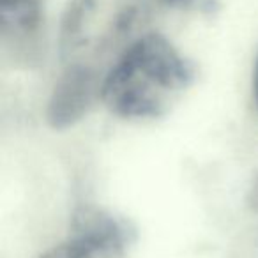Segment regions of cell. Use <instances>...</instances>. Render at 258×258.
Instances as JSON below:
<instances>
[{
  "label": "cell",
  "mask_w": 258,
  "mask_h": 258,
  "mask_svg": "<svg viewBox=\"0 0 258 258\" xmlns=\"http://www.w3.org/2000/svg\"><path fill=\"white\" fill-rule=\"evenodd\" d=\"M159 2L173 11L198 13L205 16H214L221 9V0H159Z\"/></svg>",
  "instance_id": "obj_6"
},
{
  "label": "cell",
  "mask_w": 258,
  "mask_h": 258,
  "mask_svg": "<svg viewBox=\"0 0 258 258\" xmlns=\"http://www.w3.org/2000/svg\"><path fill=\"white\" fill-rule=\"evenodd\" d=\"M197 78V66L158 32L124 48L106 76L101 101L122 118H156L168 113Z\"/></svg>",
  "instance_id": "obj_1"
},
{
  "label": "cell",
  "mask_w": 258,
  "mask_h": 258,
  "mask_svg": "<svg viewBox=\"0 0 258 258\" xmlns=\"http://www.w3.org/2000/svg\"><path fill=\"white\" fill-rule=\"evenodd\" d=\"M43 27L41 0H0V36L15 55L32 57Z\"/></svg>",
  "instance_id": "obj_5"
},
{
  "label": "cell",
  "mask_w": 258,
  "mask_h": 258,
  "mask_svg": "<svg viewBox=\"0 0 258 258\" xmlns=\"http://www.w3.org/2000/svg\"><path fill=\"white\" fill-rule=\"evenodd\" d=\"M39 258H89L73 240H66V242L58 244V246L48 249Z\"/></svg>",
  "instance_id": "obj_8"
},
{
  "label": "cell",
  "mask_w": 258,
  "mask_h": 258,
  "mask_svg": "<svg viewBox=\"0 0 258 258\" xmlns=\"http://www.w3.org/2000/svg\"><path fill=\"white\" fill-rule=\"evenodd\" d=\"M228 258H258V226L247 230L239 237Z\"/></svg>",
  "instance_id": "obj_7"
},
{
  "label": "cell",
  "mask_w": 258,
  "mask_h": 258,
  "mask_svg": "<svg viewBox=\"0 0 258 258\" xmlns=\"http://www.w3.org/2000/svg\"><path fill=\"white\" fill-rule=\"evenodd\" d=\"M246 207L251 212L258 214V172L254 173V177L251 179V184L246 191Z\"/></svg>",
  "instance_id": "obj_9"
},
{
  "label": "cell",
  "mask_w": 258,
  "mask_h": 258,
  "mask_svg": "<svg viewBox=\"0 0 258 258\" xmlns=\"http://www.w3.org/2000/svg\"><path fill=\"white\" fill-rule=\"evenodd\" d=\"M103 78L96 68L68 64L57 80L46 104V122L55 131H64L80 122L92 104L101 99Z\"/></svg>",
  "instance_id": "obj_3"
},
{
  "label": "cell",
  "mask_w": 258,
  "mask_h": 258,
  "mask_svg": "<svg viewBox=\"0 0 258 258\" xmlns=\"http://www.w3.org/2000/svg\"><path fill=\"white\" fill-rule=\"evenodd\" d=\"M69 240L89 258H125L133 230L104 209L83 205L73 214Z\"/></svg>",
  "instance_id": "obj_4"
},
{
  "label": "cell",
  "mask_w": 258,
  "mask_h": 258,
  "mask_svg": "<svg viewBox=\"0 0 258 258\" xmlns=\"http://www.w3.org/2000/svg\"><path fill=\"white\" fill-rule=\"evenodd\" d=\"M253 96H254V103H256V110H258V57H256L254 69H253Z\"/></svg>",
  "instance_id": "obj_10"
},
{
  "label": "cell",
  "mask_w": 258,
  "mask_h": 258,
  "mask_svg": "<svg viewBox=\"0 0 258 258\" xmlns=\"http://www.w3.org/2000/svg\"><path fill=\"white\" fill-rule=\"evenodd\" d=\"M145 0H69L60 22L58 48L68 64L94 66L137 25Z\"/></svg>",
  "instance_id": "obj_2"
}]
</instances>
